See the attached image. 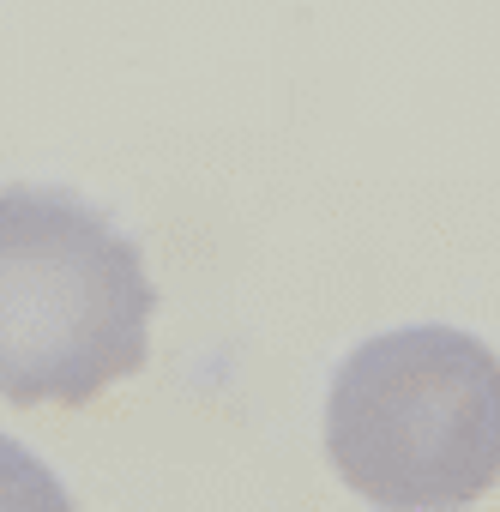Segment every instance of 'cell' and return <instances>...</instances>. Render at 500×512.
Segmentation results:
<instances>
[{
    "label": "cell",
    "mask_w": 500,
    "mask_h": 512,
    "mask_svg": "<svg viewBox=\"0 0 500 512\" xmlns=\"http://www.w3.org/2000/svg\"><path fill=\"white\" fill-rule=\"evenodd\" d=\"M151 278L127 235L91 205L0 193V398L91 404L151 350Z\"/></svg>",
    "instance_id": "obj_1"
},
{
    "label": "cell",
    "mask_w": 500,
    "mask_h": 512,
    "mask_svg": "<svg viewBox=\"0 0 500 512\" xmlns=\"http://www.w3.org/2000/svg\"><path fill=\"white\" fill-rule=\"evenodd\" d=\"M0 506H67V500L43 464H31L19 446L0 440Z\"/></svg>",
    "instance_id": "obj_3"
},
{
    "label": "cell",
    "mask_w": 500,
    "mask_h": 512,
    "mask_svg": "<svg viewBox=\"0 0 500 512\" xmlns=\"http://www.w3.org/2000/svg\"><path fill=\"white\" fill-rule=\"evenodd\" d=\"M326 452L374 506H470L500 482V356L452 326L362 344L326 398Z\"/></svg>",
    "instance_id": "obj_2"
}]
</instances>
